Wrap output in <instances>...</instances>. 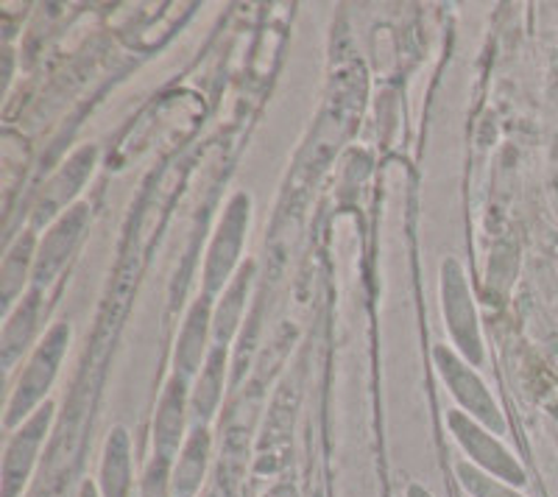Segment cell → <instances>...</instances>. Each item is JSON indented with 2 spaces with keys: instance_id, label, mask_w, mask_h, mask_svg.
Returning a JSON list of instances; mask_svg holds the SVG:
<instances>
[{
  "instance_id": "1",
  "label": "cell",
  "mask_w": 558,
  "mask_h": 497,
  "mask_svg": "<svg viewBox=\"0 0 558 497\" xmlns=\"http://www.w3.org/2000/svg\"><path fill=\"white\" fill-rule=\"evenodd\" d=\"M70 344V325L68 322H57L51 330L45 332V338L37 344V350L28 357V366L20 375L17 386H14L12 397H9L7 409V427H20L34 411L43 405L45 395L51 391L53 380L59 375L62 357Z\"/></svg>"
},
{
  "instance_id": "2",
  "label": "cell",
  "mask_w": 558,
  "mask_h": 497,
  "mask_svg": "<svg viewBox=\"0 0 558 497\" xmlns=\"http://www.w3.org/2000/svg\"><path fill=\"white\" fill-rule=\"evenodd\" d=\"M248 221H252V198L248 193H235L218 221V230L209 243L207 263H204V293L207 296L223 293V288L238 275Z\"/></svg>"
},
{
  "instance_id": "3",
  "label": "cell",
  "mask_w": 558,
  "mask_h": 497,
  "mask_svg": "<svg viewBox=\"0 0 558 497\" xmlns=\"http://www.w3.org/2000/svg\"><path fill=\"white\" fill-rule=\"evenodd\" d=\"M447 425H450L452 439H456L458 447L466 453L470 464L488 472L492 478H500L506 481V484L517 486V489H522V486L527 484L525 466L520 464V459H517V456L511 453L488 427H483L481 422L472 420L470 414H463L461 409L447 414Z\"/></svg>"
},
{
  "instance_id": "4",
  "label": "cell",
  "mask_w": 558,
  "mask_h": 497,
  "mask_svg": "<svg viewBox=\"0 0 558 497\" xmlns=\"http://www.w3.org/2000/svg\"><path fill=\"white\" fill-rule=\"evenodd\" d=\"M441 311H445L447 332L452 344L458 347L461 357L470 366L483 364V338L477 325V311L472 302L470 282L463 275V266L458 260H445L441 266Z\"/></svg>"
},
{
  "instance_id": "5",
  "label": "cell",
  "mask_w": 558,
  "mask_h": 497,
  "mask_svg": "<svg viewBox=\"0 0 558 497\" xmlns=\"http://www.w3.org/2000/svg\"><path fill=\"white\" fill-rule=\"evenodd\" d=\"M433 357H436L438 375L445 377L447 389L456 397V402L461 405L463 414H470L472 420L481 422V425L488 427L495 436L506 434V416H502L500 405H497V400L492 397V391L486 389V383L481 380V375H477L458 352H452L450 347L445 344H438L436 350H433Z\"/></svg>"
},
{
  "instance_id": "6",
  "label": "cell",
  "mask_w": 558,
  "mask_h": 497,
  "mask_svg": "<svg viewBox=\"0 0 558 497\" xmlns=\"http://www.w3.org/2000/svg\"><path fill=\"white\" fill-rule=\"evenodd\" d=\"M53 422V402L45 400L32 416L12 434L3 453V466H0V497H20L32 478L34 466L39 459V447L51 431Z\"/></svg>"
},
{
  "instance_id": "7",
  "label": "cell",
  "mask_w": 558,
  "mask_h": 497,
  "mask_svg": "<svg viewBox=\"0 0 558 497\" xmlns=\"http://www.w3.org/2000/svg\"><path fill=\"white\" fill-rule=\"evenodd\" d=\"M184 377L171 375L159 395L157 414H154V456L177 461L184 439L191 434V389Z\"/></svg>"
},
{
  "instance_id": "8",
  "label": "cell",
  "mask_w": 558,
  "mask_h": 497,
  "mask_svg": "<svg viewBox=\"0 0 558 497\" xmlns=\"http://www.w3.org/2000/svg\"><path fill=\"white\" fill-rule=\"evenodd\" d=\"M87 223L89 207L76 205L70 207L68 213H62L51 230L45 232L43 243H39L37 248V263H34V288L43 291V286H48V282L62 271L64 263L70 260V255H73L78 243H82Z\"/></svg>"
},
{
  "instance_id": "9",
  "label": "cell",
  "mask_w": 558,
  "mask_h": 497,
  "mask_svg": "<svg viewBox=\"0 0 558 497\" xmlns=\"http://www.w3.org/2000/svg\"><path fill=\"white\" fill-rule=\"evenodd\" d=\"M213 311H216L213 296H207V293H202L191 305L177 336V347H173V375L193 380L204 369V361L213 350V347H207V341L213 338Z\"/></svg>"
},
{
  "instance_id": "10",
  "label": "cell",
  "mask_w": 558,
  "mask_h": 497,
  "mask_svg": "<svg viewBox=\"0 0 558 497\" xmlns=\"http://www.w3.org/2000/svg\"><path fill=\"white\" fill-rule=\"evenodd\" d=\"M96 486L101 497H132V439L126 427H112V434L104 441Z\"/></svg>"
},
{
  "instance_id": "11",
  "label": "cell",
  "mask_w": 558,
  "mask_h": 497,
  "mask_svg": "<svg viewBox=\"0 0 558 497\" xmlns=\"http://www.w3.org/2000/svg\"><path fill=\"white\" fill-rule=\"evenodd\" d=\"M223 375H227V347H213L191 389V427H207L216 416L223 397Z\"/></svg>"
},
{
  "instance_id": "12",
  "label": "cell",
  "mask_w": 558,
  "mask_h": 497,
  "mask_svg": "<svg viewBox=\"0 0 558 497\" xmlns=\"http://www.w3.org/2000/svg\"><path fill=\"white\" fill-rule=\"evenodd\" d=\"M39 311H43V291L32 288L17 305V311L9 313L7 327H3V341H0V361H3L7 372L17 364V357H23V352L28 350V344L37 336Z\"/></svg>"
},
{
  "instance_id": "13",
  "label": "cell",
  "mask_w": 558,
  "mask_h": 497,
  "mask_svg": "<svg viewBox=\"0 0 558 497\" xmlns=\"http://www.w3.org/2000/svg\"><path fill=\"white\" fill-rule=\"evenodd\" d=\"M209 450H213V439L207 427H191V434L173 461V497H193L202 489Z\"/></svg>"
},
{
  "instance_id": "14",
  "label": "cell",
  "mask_w": 558,
  "mask_h": 497,
  "mask_svg": "<svg viewBox=\"0 0 558 497\" xmlns=\"http://www.w3.org/2000/svg\"><path fill=\"white\" fill-rule=\"evenodd\" d=\"M96 168V148H82L70 157L68 166L51 179V185L45 187L43 193V202L37 207V221H45V218H51L53 213L62 210L68 205L70 198L76 196L82 191V185L87 182V177L93 173Z\"/></svg>"
},
{
  "instance_id": "15",
  "label": "cell",
  "mask_w": 558,
  "mask_h": 497,
  "mask_svg": "<svg viewBox=\"0 0 558 497\" xmlns=\"http://www.w3.org/2000/svg\"><path fill=\"white\" fill-rule=\"evenodd\" d=\"M254 280V263L248 260L246 266L238 268V275L232 277L221 293V302L213 311V347H229V341L235 338L238 325H241L243 307H246L248 288Z\"/></svg>"
},
{
  "instance_id": "16",
  "label": "cell",
  "mask_w": 558,
  "mask_h": 497,
  "mask_svg": "<svg viewBox=\"0 0 558 497\" xmlns=\"http://www.w3.org/2000/svg\"><path fill=\"white\" fill-rule=\"evenodd\" d=\"M34 263H37V238L28 232L9 248L7 260H3V307H7V313L12 311V302L23 293L28 271L34 275Z\"/></svg>"
},
{
  "instance_id": "17",
  "label": "cell",
  "mask_w": 558,
  "mask_h": 497,
  "mask_svg": "<svg viewBox=\"0 0 558 497\" xmlns=\"http://www.w3.org/2000/svg\"><path fill=\"white\" fill-rule=\"evenodd\" d=\"M456 472L461 486L470 492L472 497H525L517 486L506 484V481L500 478H492L488 472L477 470V466L470 464V461H458Z\"/></svg>"
},
{
  "instance_id": "18",
  "label": "cell",
  "mask_w": 558,
  "mask_h": 497,
  "mask_svg": "<svg viewBox=\"0 0 558 497\" xmlns=\"http://www.w3.org/2000/svg\"><path fill=\"white\" fill-rule=\"evenodd\" d=\"M137 497H173V461L151 456L143 478H140Z\"/></svg>"
},
{
  "instance_id": "19",
  "label": "cell",
  "mask_w": 558,
  "mask_h": 497,
  "mask_svg": "<svg viewBox=\"0 0 558 497\" xmlns=\"http://www.w3.org/2000/svg\"><path fill=\"white\" fill-rule=\"evenodd\" d=\"M405 497H433V495L422 484H411V486H408Z\"/></svg>"
},
{
  "instance_id": "20",
  "label": "cell",
  "mask_w": 558,
  "mask_h": 497,
  "mask_svg": "<svg viewBox=\"0 0 558 497\" xmlns=\"http://www.w3.org/2000/svg\"><path fill=\"white\" fill-rule=\"evenodd\" d=\"M78 497H101V492H98V486L96 484H84L82 486V492H78Z\"/></svg>"
},
{
  "instance_id": "21",
  "label": "cell",
  "mask_w": 558,
  "mask_h": 497,
  "mask_svg": "<svg viewBox=\"0 0 558 497\" xmlns=\"http://www.w3.org/2000/svg\"><path fill=\"white\" fill-rule=\"evenodd\" d=\"M550 420H553V427L558 431V405H553V409H550Z\"/></svg>"
}]
</instances>
